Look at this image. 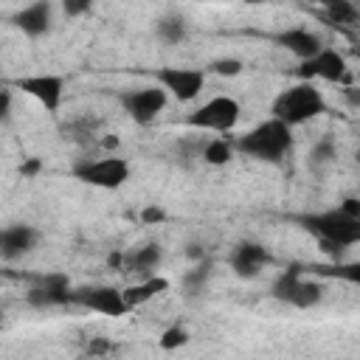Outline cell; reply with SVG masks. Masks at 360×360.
<instances>
[{
	"mask_svg": "<svg viewBox=\"0 0 360 360\" xmlns=\"http://www.w3.org/2000/svg\"><path fill=\"white\" fill-rule=\"evenodd\" d=\"M166 90L160 84L155 87H138V90H124L118 96L124 112L135 121V124H152L158 118V112L166 107Z\"/></svg>",
	"mask_w": 360,
	"mask_h": 360,
	"instance_id": "8",
	"label": "cell"
},
{
	"mask_svg": "<svg viewBox=\"0 0 360 360\" xmlns=\"http://www.w3.org/2000/svg\"><path fill=\"white\" fill-rule=\"evenodd\" d=\"M110 352H112V343L107 338H90V343H87L90 357H101V354H110Z\"/></svg>",
	"mask_w": 360,
	"mask_h": 360,
	"instance_id": "28",
	"label": "cell"
},
{
	"mask_svg": "<svg viewBox=\"0 0 360 360\" xmlns=\"http://www.w3.org/2000/svg\"><path fill=\"white\" fill-rule=\"evenodd\" d=\"M166 287H169V281H166V278L149 276V278H143V281H138V284L127 287V290H124V301H127V307L132 309V307H141V304L152 301V298H155L158 292H163Z\"/></svg>",
	"mask_w": 360,
	"mask_h": 360,
	"instance_id": "18",
	"label": "cell"
},
{
	"mask_svg": "<svg viewBox=\"0 0 360 360\" xmlns=\"http://www.w3.org/2000/svg\"><path fill=\"white\" fill-rule=\"evenodd\" d=\"M73 177L96 188H121L129 180V163L115 155L98 160H82L73 166Z\"/></svg>",
	"mask_w": 360,
	"mask_h": 360,
	"instance_id": "4",
	"label": "cell"
},
{
	"mask_svg": "<svg viewBox=\"0 0 360 360\" xmlns=\"http://www.w3.org/2000/svg\"><path fill=\"white\" fill-rule=\"evenodd\" d=\"M124 259H127V256H121V253H112L107 262H110V267H121V264H124Z\"/></svg>",
	"mask_w": 360,
	"mask_h": 360,
	"instance_id": "35",
	"label": "cell"
},
{
	"mask_svg": "<svg viewBox=\"0 0 360 360\" xmlns=\"http://www.w3.org/2000/svg\"><path fill=\"white\" fill-rule=\"evenodd\" d=\"M343 98H346V104H349L352 110H360V84L343 87Z\"/></svg>",
	"mask_w": 360,
	"mask_h": 360,
	"instance_id": "32",
	"label": "cell"
},
{
	"mask_svg": "<svg viewBox=\"0 0 360 360\" xmlns=\"http://www.w3.org/2000/svg\"><path fill=\"white\" fill-rule=\"evenodd\" d=\"M357 84H360V70H357Z\"/></svg>",
	"mask_w": 360,
	"mask_h": 360,
	"instance_id": "38",
	"label": "cell"
},
{
	"mask_svg": "<svg viewBox=\"0 0 360 360\" xmlns=\"http://www.w3.org/2000/svg\"><path fill=\"white\" fill-rule=\"evenodd\" d=\"M14 87H20L31 98H37L48 112H56L59 104H62V96H65V79L62 76H51V73L22 76V79L14 82Z\"/></svg>",
	"mask_w": 360,
	"mask_h": 360,
	"instance_id": "11",
	"label": "cell"
},
{
	"mask_svg": "<svg viewBox=\"0 0 360 360\" xmlns=\"http://www.w3.org/2000/svg\"><path fill=\"white\" fill-rule=\"evenodd\" d=\"M37 239H39V233L31 225H8V228H3V233H0V256H3V262H14V259L31 253Z\"/></svg>",
	"mask_w": 360,
	"mask_h": 360,
	"instance_id": "13",
	"label": "cell"
},
{
	"mask_svg": "<svg viewBox=\"0 0 360 360\" xmlns=\"http://www.w3.org/2000/svg\"><path fill=\"white\" fill-rule=\"evenodd\" d=\"M273 39H276V45H281L284 51H290L292 56H298L301 62H309V59H315V56L323 51L318 34L304 31V28H287V31H278Z\"/></svg>",
	"mask_w": 360,
	"mask_h": 360,
	"instance_id": "14",
	"label": "cell"
},
{
	"mask_svg": "<svg viewBox=\"0 0 360 360\" xmlns=\"http://www.w3.org/2000/svg\"><path fill=\"white\" fill-rule=\"evenodd\" d=\"M51 17H53V6L48 0L31 3L25 8H20L14 14V25L25 34V37H42L51 31Z\"/></svg>",
	"mask_w": 360,
	"mask_h": 360,
	"instance_id": "16",
	"label": "cell"
},
{
	"mask_svg": "<svg viewBox=\"0 0 360 360\" xmlns=\"http://www.w3.org/2000/svg\"><path fill=\"white\" fill-rule=\"evenodd\" d=\"M236 121H239V101L231 96H214L186 118L188 127L214 129V132H231Z\"/></svg>",
	"mask_w": 360,
	"mask_h": 360,
	"instance_id": "6",
	"label": "cell"
},
{
	"mask_svg": "<svg viewBox=\"0 0 360 360\" xmlns=\"http://www.w3.org/2000/svg\"><path fill=\"white\" fill-rule=\"evenodd\" d=\"M295 222L315 233L318 242H332L338 248H349V245H357L360 242V219L343 214L340 208L335 211H321V214H298Z\"/></svg>",
	"mask_w": 360,
	"mask_h": 360,
	"instance_id": "3",
	"label": "cell"
},
{
	"mask_svg": "<svg viewBox=\"0 0 360 360\" xmlns=\"http://www.w3.org/2000/svg\"><path fill=\"white\" fill-rule=\"evenodd\" d=\"M158 37L166 45H177L186 39V20L180 14H166L158 20Z\"/></svg>",
	"mask_w": 360,
	"mask_h": 360,
	"instance_id": "20",
	"label": "cell"
},
{
	"mask_svg": "<svg viewBox=\"0 0 360 360\" xmlns=\"http://www.w3.org/2000/svg\"><path fill=\"white\" fill-rule=\"evenodd\" d=\"M101 146H104V149H115V146H118V138H115V135H107V138H101Z\"/></svg>",
	"mask_w": 360,
	"mask_h": 360,
	"instance_id": "34",
	"label": "cell"
},
{
	"mask_svg": "<svg viewBox=\"0 0 360 360\" xmlns=\"http://www.w3.org/2000/svg\"><path fill=\"white\" fill-rule=\"evenodd\" d=\"M323 11H326V22L340 28V31H349V28L360 25V11L349 0H326Z\"/></svg>",
	"mask_w": 360,
	"mask_h": 360,
	"instance_id": "17",
	"label": "cell"
},
{
	"mask_svg": "<svg viewBox=\"0 0 360 360\" xmlns=\"http://www.w3.org/2000/svg\"><path fill=\"white\" fill-rule=\"evenodd\" d=\"M141 219H143L146 225H158V222L166 219V211H163L160 205H146V208L141 211Z\"/></svg>",
	"mask_w": 360,
	"mask_h": 360,
	"instance_id": "29",
	"label": "cell"
},
{
	"mask_svg": "<svg viewBox=\"0 0 360 360\" xmlns=\"http://www.w3.org/2000/svg\"><path fill=\"white\" fill-rule=\"evenodd\" d=\"M321 112H326V101L312 82H301L281 90L270 104V118L287 124L290 129L309 118H318Z\"/></svg>",
	"mask_w": 360,
	"mask_h": 360,
	"instance_id": "2",
	"label": "cell"
},
{
	"mask_svg": "<svg viewBox=\"0 0 360 360\" xmlns=\"http://www.w3.org/2000/svg\"><path fill=\"white\" fill-rule=\"evenodd\" d=\"M158 262H160V248L158 245H143V248H138L135 253H129L124 259V270L143 273L149 278V273H152V267H158Z\"/></svg>",
	"mask_w": 360,
	"mask_h": 360,
	"instance_id": "19",
	"label": "cell"
},
{
	"mask_svg": "<svg viewBox=\"0 0 360 360\" xmlns=\"http://www.w3.org/2000/svg\"><path fill=\"white\" fill-rule=\"evenodd\" d=\"M186 340H188V332L183 329V326H169L163 335H160V349H166V352H172V349H180V346H186Z\"/></svg>",
	"mask_w": 360,
	"mask_h": 360,
	"instance_id": "24",
	"label": "cell"
},
{
	"mask_svg": "<svg viewBox=\"0 0 360 360\" xmlns=\"http://www.w3.org/2000/svg\"><path fill=\"white\" fill-rule=\"evenodd\" d=\"M270 292H273L276 301L290 304V307H295V309H309V307H315V304L321 301V295H323L321 284L301 278V270H298V267L284 270V273L273 281V290H270Z\"/></svg>",
	"mask_w": 360,
	"mask_h": 360,
	"instance_id": "5",
	"label": "cell"
},
{
	"mask_svg": "<svg viewBox=\"0 0 360 360\" xmlns=\"http://www.w3.org/2000/svg\"><path fill=\"white\" fill-rule=\"evenodd\" d=\"M73 304L110 318H121L129 309L124 301V290H115V287H79L73 290Z\"/></svg>",
	"mask_w": 360,
	"mask_h": 360,
	"instance_id": "10",
	"label": "cell"
},
{
	"mask_svg": "<svg viewBox=\"0 0 360 360\" xmlns=\"http://www.w3.org/2000/svg\"><path fill=\"white\" fill-rule=\"evenodd\" d=\"M11 118V87H3L0 90V121L8 124Z\"/></svg>",
	"mask_w": 360,
	"mask_h": 360,
	"instance_id": "30",
	"label": "cell"
},
{
	"mask_svg": "<svg viewBox=\"0 0 360 360\" xmlns=\"http://www.w3.org/2000/svg\"><path fill=\"white\" fill-rule=\"evenodd\" d=\"M321 276H335L343 278L349 284H360V262H346V264H335V267H315Z\"/></svg>",
	"mask_w": 360,
	"mask_h": 360,
	"instance_id": "23",
	"label": "cell"
},
{
	"mask_svg": "<svg viewBox=\"0 0 360 360\" xmlns=\"http://www.w3.org/2000/svg\"><path fill=\"white\" fill-rule=\"evenodd\" d=\"M231 155H233V143L225 138H214L202 146V160L211 166H225L231 160Z\"/></svg>",
	"mask_w": 360,
	"mask_h": 360,
	"instance_id": "21",
	"label": "cell"
},
{
	"mask_svg": "<svg viewBox=\"0 0 360 360\" xmlns=\"http://www.w3.org/2000/svg\"><path fill=\"white\" fill-rule=\"evenodd\" d=\"M298 76L304 79V82H312V79H323V82H340L343 84V79L349 76V70H346V59L338 53V51H332V48H323L315 59H309V62H301V68H298Z\"/></svg>",
	"mask_w": 360,
	"mask_h": 360,
	"instance_id": "12",
	"label": "cell"
},
{
	"mask_svg": "<svg viewBox=\"0 0 360 360\" xmlns=\"http://www.w3.org/2000/svg\"><path fill=\"white\" fill-rule=\"evenodd\" d=\"M352 51H354V56H360V42H354V48H352Z\"/></svg>",
	"mask_w": 360,
	"mask_h": 360,
	"instance_id": "37",
	"label": "cell"
},
{
	"mask_svg": "<svg viewBox=\"0 0 360 360\" xmlns=\"http://www.w3.org/2000/svg\"><path fill=\"white\" fill-rule=\"evenodd\" d=\"M39 169H42V160H39V158H28V160H22L20 174H22V177H37Z\"/></svg>",
	"mask_w": 360,
	"mask_h": 360,
	"instance_id": "31",
	"label": "cell"
},
{
	"mask_svg": "<svg viewBox=\"0 0 360 360\" xmlns=\"http://www.w3.org/2000/svg\"><path fill=\"white\" fill-rule=\"evenodd\" d=\"M335 158V143L332 138H321L315 146H312V163H329Z\"/></svg>",
	"mask_w": 360,
	"mask_h": 360,
	"instance_id": "26",
	"label": "cell"
},
{
	"mask_svg": "<svg viewBox=\"0 0 360 360\" xmlns=\"http://www.w3.org/2000/svg\"><path fill=\"white\" fill-rule=\"evenodd\" d=\"M208 70L217 73V76H239V73H242V62L228 56V59H217V62H211Z\"/></svg>",
	"mask_w": 360,
	"mask_h": 360,
	"instance_id": "25",
	"label": "cell"
},
{
	"mask_svg": "<svg viewBox=\"0 0 360 360\" xmlns=\"http://www.w3.org/2000/svg\"><path fill=\"white\" fill-rule=\"evenodd\" d=\"M340 211L349 214V217H354V219H360V200H357V197H346V200L340 202Z\"/></svg>",
	"mask_w": 360,
	"mask_h": 360,
	"instance_id": "33",
	"label": "cell"
},
{
	"mask_svg": "<svg viewBox=\"0 0 360 360\" xmlns=\"http://www.w3.org/2000/svg\"><path fill=\"white\" fill-rule=\"evenodd\" d=\"M267 262H270V253L256 242H242L231 253V270L239 278H256Z\"/></svg>",
	"mask_w": 360,
	"mask_h": 360,
	"instance_id": "15",
	"label": "cell"
},
{
	"mask_svg": "<svg viewBox=\"0 0 360 360\" xmlns=\"http://www.w3.org/2000/svg\"><path fill=\"white\" fill-rule=\"evenodd\" d=\"M93 6H90V0H65L62 3V11L68 14V17H79V14H87Z\"/></svg>",
	"mask_w": 360,
	"mask_h": 360,
	"instance_id": "27",
	"label": "cell"
},
{
	"mask_svg": "<svg viewBox=\"0 0 360 360\" xmlns=\"http://www.w3.org/2000/svg\"><path fill=\"white\" fill-rule=\"evenodd\" d=\"M208 276H211V262H208V259H202L194 270H188V273L183 276V290H186L188 295H197V292L205 287Z\"/></svg>",
	"mask_w": 360,
	"mask_h": 360,
	"instance_id": "22",
	"label": "cell"
},
{
	"mask_svg": "<svg viewBox=\"0 0 360 360\" xmlns=\"http://www.w3.org/2000/svg\"><path fill=\"white\" fill-rule=\"evenodd\" d=\"M31 287L25 292V301L34 309H48V307H65L73 304V287L68 276L62 273H48V276H31Z\"/></svg>",
	"mask_w": 360,
	"mask_h": 360,
	"instance_id": "7",
	"label": "cell"
},
{
	"mask_svg": "<svg viewBox=\"0 0 360 360\" xmlns=\"http://www.w3.org/2000/svg\"><path fill=\"white\" fill-rule=\"evenodd\" d=\"M233 149L248 155V158H259V160H267V163H278L290 146H292V132L287 124L276 121V118H267L262 121L259 127H253L250 132L245 135H236L233 141Z\"/></svg>",
	"mask_w": 360,
	"mask_h": 360,
	"instance_id": "1",
	"label": "cell"
},
{
	"mask_svg": "<svg viewBox=\"0 0 360 360\" xmlns=\"http://www.w3.org/2000/svg\"><path fill=\"white\" fill-rule=\"evenodd\" d=\"M357 160H360V149H357Z\"/></svg>",
	"mask_w": 360,
	"mask_h": 360,
	"instance_id": "39",
	"label": "cell"
},
{
	"mask_svg": "<svg viewBox=\"0 0 360 360\" xmlns=\"http://www.w3.org/2000/svg\"><path fill=\"white\" fill-rule=\"evenodd\" d=\"M155 79L177 101H194L200 96L202 84H205V70H197V68H158Z\"/></svg>",
	"mask_w": 360,
	"mask_h": 360,
	"instance_id": "9",
	"label": "cell"
},
{
	"mask_svg": "<svg viewBox=\"0 0 360 360\" xmlns=\"http://www.w3.org/2000/svg\"><path fill=\"white\" fill-rule=\"evenodd\" d=\"M188 256H191V259H200V262H202V250H200V245H188Z\"/></svg>",
	"mask_w": 360,
	"mask_h": 360,
	"instance_id": "36",
	"label": "cell"
}]
</instances>
